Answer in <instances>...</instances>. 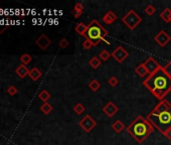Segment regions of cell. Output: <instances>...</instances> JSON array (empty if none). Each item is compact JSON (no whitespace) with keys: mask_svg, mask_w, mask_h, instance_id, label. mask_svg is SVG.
Segmentation results:
<instances>
[{"mask_svg":"<svg viewBox=\"0 0 171 145\" xmlns=\"http://www.w3.org/2000/svg\"><path fill=\"white\" fill-rule=\"evenodd\" d=\"M79 126L82 128L85 132L90 133L95 127L97 126V122L90 115H86L85 117L79 122Z\"/></svg>","mask_w":171,"mask_h":145,"instance_id":"6","label":"cell"},{"mask_svg":"<svg viewBox=\"0 0 171 145\" xmlns=\"http://www.w3.org/2000/svg\"><path fill=\"white\" fill-rule=\"evenodd\" d=\"M143 86L146 87L158 100L162 101L171 92V78L166 74L163 67L148 76L143 81Z\"/></svg>","mask_w":171,"mask_h":145,"instance_id":"1","label":"cell"},{"mask_svg":"<svg viewBox=\"0 0 171 145\" xmlns=\"http://www.w3.org/2000/svg\"><path fill=\"white\" fill-rule=\"evenodd\" d=\"M108 83H109V85H110L111 87H116L118 84H119V80L116 78V77H111L110 79L108 80Z\"/></svg>","mask_w":171,"mask_h":145,"instance_id":"28","label":"cell"},{"mask_svg":"<svg viewBox=\"0 0 171 145\" xmlns=\"http://www.w3.org/2000/svg\"><path fill=\"white\" fill-rule=\"evenodd\" d=\"M147 120L153 125L155 129L163 134L166 130L171 128V111H164V112L156 113L151 111L147 115Z\"/></svg>","mask_w":171,"mask_h":145,"instance_id":"4","label":"cell"},{"mask_svg":"<svg viewBox=\"0 0 171 145\" xmlns=\"http://www.w3.org/2000/svg\"><path fill=\"white\" fill-rule=\"evenodd\" d=\"M28 76H29V78L32 80V81H37L40 77L42 76V72L37 69V67H32V69L29 71V74H28Z\"/></svg>","mask_w":171,"mask_h":145,"instance_id":"16","label":"cell"},{"mask_svg":"<svg viewBox=\"0 0 171 145\" xmlns=\"http://www.w3.org/2000/svg\"><path fill=\"white\" fill-rule=\"evenodd\" d=\"M89 88L91 89L93 92H97L101 89V84H100V82L98 80H93V81L90 82Z\"/></svg>","mask_w":171,"mask_h":145,"instance_id":"20","label":"cell"},{"mask_svg":"<svg viewBox=\"0 0 171 145\" xmlns=\"http://www.w3.org/2000/svg\"><path fill=\"white\" fill-rule=\"evenodd\" d=\"M162 135H164V136L167 138L168 140H171V128H169L168 130H166V131Z\"/></svg>","mask_w":171,"mask_h":145,"instance_id":"33","label":"cell"},{"mask_svg":"<svg viewBox=\"0 0 171 145\" xmlns=\"http://www.w3.org/2000/svg\"><path fill=\"white\" fill-rule=\"evenodd\" d=\"M108 35L109 32L106 28H104L97 19H93L90 24H88V30L85 37L86 40L91 41L94 46H97L101 41H107L106 36Z\"/></svg>","mask_w":171,"mask_h":145,"instance_id":"3","label":"cell"},{"mask_svg":"<svg viewBox=\"0 0 171 145\" xmlns=\"http://www.w3.org/2000/svg\"><path fill=\"white\" fill-rule=\"evenodd\" d=\"M35 145H37V144H35Z\"/></svg>","mask_w":171,"mask_h":145,"instance_id":"36","label":"cell"},{"mask_svg":"<svg viewBox=\"0 0 171 145\" xmlns=\"http://www.w3.org/2000/svg\"><path fill=\"white\" fill-rule=\"evenodd\" d=\"M69 45H70V41L66 40V38H61V40L59 41V46H60V48H66L69 46Z\"/></svg>","mask_w":171,"mask_h":145,"instance_id":"27","label":"cell"},{"mask_svg":"<svg viewBox=\"0 0 171 145\" xmlns=\"http://www.w3.org/2000/svg\"><path fill=\"white\" fill-rule=\"evenodd\" d=\"M112 56H111V54L108 51H106V50H104V51H102L101 52H100V55H99V59L101 60V62H107L109 59H110Z\"/></svg>","mask_w":171,"mask_h":145,"instance_id":"23","label":"cell"},{"mask_svg":"<svg viewBox=\"0 0 171 145\" xmlns=\"http://www.w3.org/2000/svg\"><path fill=\"white\" fill-rule=\"evenodd\" d=\"M154 40L157 42L158 46H160L161 47H164L167 46V43L171 40V37L170 35H168V33L165 30H161L155 35Z\"/></svg>","mask_w":171,"mask_h":145,"instance_id":"9","label":"cell"},{"mask_svg":"<svg viewBox=\"0 0 171 145\" xmlns=\"http://www.w3.org/2000/svg\"><path fill=\"white\" fill-rule=\"evenodd\" d=\"M163 69H164V71L166 72V74H167V75L170 77V78H171V61L168 62L167 65L163 67Z\"/></svg>","mask_w":171,"mask_h":145,"instance_id":"32","label":"cell"},{"mask_svg":"<svg viewBox=\"0 0 171 145\" xmlns=\"http://www.w3.org/2000/svg\"><path fill=\"white\" fill-rule=\"evenodd\" d=\"M144 12L147 14L148 16H152L153 14L156 12V8L152 5V4H149V5H147L144 9Z\"/></svg>","mask_w":171,"mask_h":145,"instance_id":"25","label":"cell"},{"mask_svg":"<svg viewBox=\"0 0 171 145\" xmlns=\"http://www.w3.org/2000/svg\"><path fill=\"white\" fill-rule=\"evenodd\" d=\"M170 22H171V17H170Z\"/></svg>","mask_w":171,"mask_h":145,"instance_id":"35","label":"cell"},{"mask_svg":"<svg viewBox=\"0 0 171 145\" xmlns=\"http://www.w3.org/2000/svg\"><path fill=\"white\" fill-rule=\"evenodd\" d=\"M144 66H145V67H146V70H147V72H148V74H149V76L150 75H152V74H154L155 72H157L161 67L159 62L156 61V60H154V57H152V56H149L148 59H147L144 62Z\"/></svg>","mask_w":171,"mask_h":145,"instance_id":"8","label":"cell"},{"mask_svg":"<svg viewBox=\"0 0 171 145\" xmlns=\"http://www.w3.org/2000/svg\"><path fill=\"white\" fill-rule=\"evenodd\" d=\"M89 65L91 66L93 69H98V67H101L102 62L98 56H93L92 59L89 61Z\"/></svg>","mask_w":171,"mask_h":145,"instance_id":"19","label":"cell"},{"mask_svg":"<svg viewBox=\"0 0 171 145\" xmlns=\"http://www.w3.org/2000/svg\"><path fill=\"white\" fill-rule=\"evenodd\" d=\"M154 129L155 128L153 127V125L141 115H139L129 126L126 127L127 132L138 143L143 142L153 132Z\"/></svg>","mask_w":171,"mask_h":145,"instance_id":"2","label":"cell"},{"mask_svg":"<svg viewBox=\"0 0 171 145\" xmlns=\"http://www.w3.org/2000/svg\"><path fill=\"white\" fill-rule=\"evenodd\" d=\"M117 19H118L117 14L115 12H113L112 10H110L103 16V22L106 24H112L114 23V21H116Z\"/></svg>","mask_w":171,"mask_h":145,"instance_id":"12","label":"cell"},{"mask_svg":"<svg viewBox=\"0 0 171 145\" xmlns=\"http://www.w3.org/2000/svg\"><path fill=\"white\" fill-rule=\"evenodd\" d=\"M39 98L44 103H47V101L50 99V94L47 92L46 90L41 91L40 93L39 94Z\"/></svg>","mask_w":171,"mask_h":145,"instance_id":"21","label":"cell"},{"mask_svg":"<svg viewBox=\"0 0 171 145\" xmlns=\"http://www.w3.org/2000/svg\"><path fill=\"white\" fill-rule=\"evenodd\" d=\"M84 5L80 2H78V3H75V5L74 7V10L75 11H78V12H80V13H83L84 12Z\"/></svg>","mask_w":171,"mask_h":145,"instance_id":"29","label":"cell"},{"mask_svg":"<svg viewBox=\"0 0 171 145\" xmlns=\"http://www.w3.org/2000/svg\"><path fill=\"white\" fill-rule=\"evenodd\" d=\"M75 30L79 35L85 36L86 32H87V30H88V25H86V24L83 23V22H80V23L77 24V26L75 27Z\"/></svg>","mask_w":171,"mask_h":145,"instance_id":"17","label":"cell"},{"mask_svg":"<svg viewBox=\"0 0 171 145\" xmlns=\"http://www.w3.org/2000/svg\"><path fill=\"white\" fill-rule=\"evenodd\" d=\"M14 13H15L16 15H18V16H20V15H21V14H20V10H19V9H16V10L14 11Z\"/></svg>","mask_w":171,"mask_h":145,"instance_id":"34","label":"cell"},{"mask_svg":"<svg viewBox=\"0 0 171 145\" xmlns=\"http://www.w3.org/2000/svg\"><path fill=\"white\" fill-rule=\"evenodd\" d=\"M20 61L22 62V65H27L32 61V56L30 55H28V54H24V55H22L20 56Z\"/></svg>","mask_w":171,"mask_h":145,"instance_id":"26","label":"cell"},{"mask_svg":"<svg viewBox=\"0 0 171 145\" xmlns=\"http://www.w3.org/2000/svg\"><path fill=\"white\" fill-rule=\"evenodd\" d=\"M112 129L116 133H121L123 130L126 129V127H125L124 123H123L121 120H116L115 122L112 124Z\"/></svg>","mask_w":171,"mask_h":145,"instance_id":"15","label":"cell"},{"mask_svg":"<svg viewBox=\"0 0 171 145\" xmlns=\"http://www.w3.org/2000/svg\"><path fill=\"white\" fill-rule=\"evenodd\" d=\"M160 18L165 22H170V17H171V9L170 8H165L164 10L160 13Z\"/></svg>","mask_w":171,"mask_h":145,"instance_id":"18","label":"cell"},{"mask_svg":"<svg viewBox=\"0 0 171 145\" xmlns=\"http://www.w3.org/2000/svg\"><path fill=\"white\" fill-rule=\"evenodd\" d=\"M35 45L39 46L40 50L44 51V50H46V48L51 45V40H50V38H49L45 35H41L35 40Z\"/></svg>","mask_w":171,"mask_h":145,"instance_id":"11","label":"cell"},{"mask_svg":"<svg viewBox=\"0 0 171 145\" xmlns=\"http://www.w3.org/2000/svg\"><path fill=\"white\" fill-rule=\"evenodd\" d=\"M135 72L140 77V78H147V77L149 76V74H148V72H147L144 64H140L138 67H137L136 69H135Z\"/></svg>","mask_w":171,"mask_h":145,"instance_id":"14","label":"cell"},{"mask_svg":"<svg viewBox=\"0 0 171 145\" xmlns=\"http://www.w3.org/2000/svg\"><path fill=\"white\" fill-rule=\"evenodd\" d=\"M102 111H103V113H105L109 118H112L118 113L119 108L117 107V105L115 103L110 101V102H108L105 106H104Z\"/></svg>","mask_w":171,"mask_h":145,"instance_id":"10","label":"cell"},{"mask_svg":"<svg viewBox=\"0 0 171 145\" xmlns=\"http://www.w3.org/2000/svg\"><path fill=\"white\" fill-rule=\"evenodd\" d=\"M94 46H93V43L90 41L89 40H86L84 42H83V47L85 48V50H90V48H92Z\"/></svg>","mask_w":171,"mask_h":145,"instance_id":"30","label":"cell"},{"mask_svg":"<svg viewBox=\"0 0 171 145\" xmlns=\"http://www.w3.org/2000/svg\"><path fill=\"white\" fill-rule=\"evenodd\" d=\"M15 72L16 75L19 77V78L21 79H24L26 76H28V74H29V70L27 69L25 65H20L19 67H17V69L15 70Z\"/></svg>","mask_w":171,"mask_h":145,"instance_id":"13","label":"cell"},{"mask_svg":"<svg viewBox=\"0 0 171 145\" xmlns=\"http://www.w3.org/2000/svg\"><path fill=\"white\" fill-rule=\"evenodd\" d=\"M40 111L44 114L45 115H49L51 111H53V106H51L49 103H44L41 105V107H40Z\"/></svg>","mask_w":171,"mask_h":145,"instance_id":"22","label":"cell"},{"mask_svg":"<svg viewBox=\"0 0 171 145\" xmlns=\"http://www.w3.org/2000/svg\"><path fill=\"white\" fill-rule=\"evenodd\" d=\"M111 56L119 62V64H122V62H124L128 56H129V52H128L123 46H119L113 51Z\"/></svg>","mask_w":171,"mask_h":145,"instance_id":"7","label":"cell"},{"mask_svg":"<svg viewBox=\"0 0 171 145\" xmlns=\"http://www.w3.org/2000/svg\"><path fill=\"white\" fill-rule=\"evenodd\" d=\"M7 93L9 95H11V96H14V95H16L17 94V89L15 88L14 86H10L9 88L7 89Z\"/></svg>","mask_w":171,"mask_h":145,"instance_id":"31","label":"cell"},{"mask_svg":"<svg viewBox=\"0 0 171 145\" xmlns=\"http://www.w3.org/2000/svg\"><path fill=\"white\" fill-rule=\"evenodd\" d=\"M122 22L124 23L130 30H134L142 22V17L138 15L133 9H131L130 11H128L125 15L122 17Z\"/></svg>","mask_w":171,"mask_h":145,"instance_id":"5","label":"cell"},{"mask_svg":"<svg viewBox=\"0 0 171 145\" xmlns=\"http://www.w3.org/2000/svg\"><path fill=\"white\" fill-rule=\"evenodd\" d=\"M86 111V108H85V106L82 104V103H78V104H75V107H74V112L75 114H78V115H82V113H84Z\"/></svg>","mask_w":171,"mask_h":145,"instance_id":"24","label":"cell"}]
</instances>
